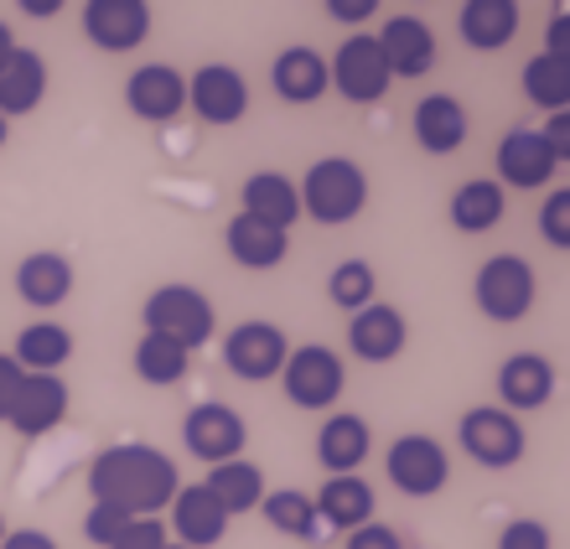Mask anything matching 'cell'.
Segmentation results:
<instances>
[{
  "mask_svg": "<svg viewBox=\"0 0 570 549\" xmlns=\"http://www.w3.org/2000/svg\"><path fill=\"white\" fill-rule=\"evenodd\" d=\"M187 369H193V353H181L177 342L166 337H140L136 342V379L140 384H156V389H171L187 379Z\"/></svg>",
  "mask_w": 570,
  "mask_h": 549,
  "instance_id": "obj_34",
  "label": "cell"
},
{
  "mask_svg": "<svg viewBox=\"0 0 570 549\" xmlns=\"http://www.w3.org/2000/svg\"><path fill=\"white\" fill-rule=\"evenodd\" d=\"M540 238L550 249H570V187H556L540 208Z\"/></svg>",
  "mask_w": 570,
  "mask_h": 549,
  "instance_id": "obj_37",
  "label": "cell"
},
{
  "mask_svg": "<svg viewBox=\"0 0 570 549\" xmlns=\"http://www.w3.org/2000/svg\"><path fill=\"white\" fill-rule=\"evenodd\" d=\"M405 337H410V327H405V316H400V306H384V301L353 312V322H347V347L363 363H394V357L405 353Z\"/></svg>",
  "mask_w": 570,
  "mask_h": 549,
  "instance_id": "obj_19",
  "label": "cell"
},
{
  "mask_svg": "<svg viewBox=\"0 0 570 549\" xmlns=\"http://www.w3.org/2000/svg\"><path fill=\"white\" fill-rule=\"evenodd\" d=\"M498 549H556V535L540 519H509L498 535Z\"/></svg>",
  "mask_w": 570,
  "mask_h": 549,
  "instance_id": "obj_38",
  "label": "cell"
},
{
  "mask_svg": "<svg viewBox=\"0 0 570 549\" xmlns=\"http://www.w3.org/2000/svg\"><path fill=\"white\" fill-rule=\"evenodd\" d=\"M83 37L99 52H136L150 37V6L146 0H89L83 6Z\"/></svg>",
  "mask_w": 570,
  "mask_h": 549,
  "instance_id": "obj_13",
  "label": "cell"
},
{
  "mask_svg": "<svg viewBox=\"0 0 570 549\" xmlns=\"http://www.w3.org/2000/svg\"><path fill=\"white\" fill-rule=\"evenodd\" d=\"M21 11H31V16H42L47 21V16L58 11V0H21Z\"/></svg>",
  "mask_w": 570,
  "mask_h": 549,
  "instance_id": "obj_46",
  "label": "cell"
},
{
  "mask_svg": "<svg viewBox=\"0 0 570 549\" xmlns=\"http://www.w3.org/2000/svg\"><path fill=\"white\" fill-rule=\"evenodd\" d=\"M566 37H570V21H566V11H560L556 21H550V47H544V52H550V58H570V52H566Z\"/></svg>",
  "mask_w": 570,
  "mask_h": 549,
  "instance_id": "obj_45",
  "label": "cell"
},
{
  "mask_svg": "<svg viewBox=\"0 0 570 549\" xmlns=\"http://www.w3.org/2000/svg\"><path fill=\"white\" fill-rule=\"evenodd\" d=\"M456 31L472 52H503L519 37V6L513 0H462Z\"/></svg>",
  "mask_w": 570,
  "mask_h": 549,
  "instance_id": "obj_22",
  "label": "cell"
},
{
  "mask_svg": "<svg viewBox=\"0 0 570 549\" xmlns=\"http://www.w3.org/2000/svg\"><path fill=\"white\" fill-rule=\"evenodd\" d=\"M519 84H524V99H529V105H540V109H550V115H560V109L570 105V58L534 52V58L524 62Z\"/></svg>",
  "mask_w": 570,
  "mask_h": 549,
  "instance_id": "obj_32",
  "label": "cell"
},
{
  "mask_svg": "<svg viewBox=\"0 0 570 549\" xmlns=\"http://www.w3.org/2000/svg\"><path fill=\"white\" fill-rule=\"evenodd\" d=\"M181 441L193 451L197 461H208V467H224V461H239L244 441H249V425L234 404H218V400H203L187 410L181 420Z\"/></svg>",
  "mask_w": 570,
  "mask_h": 549,
  "instance_id": "obj_9",
  "label": "cell"
},
{
  "mask_svg": "<svg viewBox=\"0 0 570 549\" xmlns=\"http://www.w3.org/2000/svg\"><path fill=\"white\" fill-rule=\"evenodd\" d=\"M312 503H316L322 529H343V535H353V529H363V523H374V488H368L358 472L353 477H327Z\"/></svg>",
  "mask_w": 570,
  "mask_h": 549,
  "instance_id": "obj_23",
  "label": "cell"
},
{
  "mask_svg": "<svg viewBox=\"0 0 570 549\" xmlns=\"http://www.w3.org/2000/svg\"><path fill=\"white\" fill-rule=\"evenodd\" d=\"M224 244H228V259L244 269H275L291 254V234H281V228H271L259 218H244V213L228 218Z\"/></svg>",
  "mask_w": 570,
  "mask_h": 549,
  "instance_id": "obj_28",
  "label": "cell"
},
{
  "mask_svg": "<svg viewBox=\"0 0 570 549\" xmlns=\"http://www.w3.org/2000/svg\"><path fill=\"white\" fill-rule=\"evenodd\" d=\"M374 265L368 259H343V265L327 275V296L337 312H363V306H374Z\"/></svg>",
  "mask_w": 570,
  "mask_h": 549,
  "instance_id": "obj_35",
  "label": "cell"
},
{
  "mask_svg": "<svg viewBox=\"0 0 570 549\" xmlns=\"http://www.w3.org/2000/svg\"><path fill=\"white\" fill-rule=\"evenodd\" d=\"M301 213L322 228H343L368 208V171L353 156H322L306 166V177L296 187Z\"/></svg>",
  "mask_w": 570,
  "mask_h": 549,
  "instance_id": "obj_2",
  "label": "cell"
},
{
  "mask_svg": "<svg viewBox=\"0 0 570 549\" xmlns=\"http://www.w3.org/2000/svg\"><path fill=\"white\" fill-rule=\"evenodd\" d=\"M140 316H146L150 337L177 342L181 353H193V347H203L213 337V301L197 285H161V291H150Z\"/></svg>",
  "mask_w": 570,
  "mask_h": 549,
  "instance_id": "obj_3",
  "label": "cell"
},
{
  "mask_svg": "<svg viewBox=\"0 0 570 549\" xmlns=\"http://www.w3.org/2000/svg\"><path fill=\"white\" fill-rule=\"evenodd\" d=\"M11 52H16V37H11V27H6V21H0V62L11 58Z\"/></svg>",
  "mask_w": 570,
  "mask_h": 549,
  "instance_id": "obj_47",
  "label": "cell"
},
{
  "mask_svg": "<svg viewBox=\"0 0 570 549\" xmlns=\"http://www.w3.org/2000/svg\"><path fill=\"white\" fill-rule=\"evenodd\" d=\"M556 171H560V161H556V150L544 146L540 130L513 125V130L498 140V177L509 182V187L534 193V187H544V182H556Z\"/></svg>",
  "mask_w": 570,
  "mask_h": 549,
  "instance_id": "obj_14",
  "label": "cell"
},
{
  "mask_svg": "<svg viewBox=\"0 0 570 549\" xmlns=\"http://www.w3.org/2000/svg\"><path fill=\"white\" fill-rule=\"evenodd\" d=\"M125 105L146 125H166L187 109V78L171 62H140L136 73L125 78Z\"/></svg>",
  "mask_w": 570,
  "mask_h": 549,
  "instance_id": "obj_12",
  "label": "cell"
},
{
  "mask_svg": "<svg viewBox=\"0 0 570 549\" xmlns=\"http://www.w3.org/2000/svg\"><path fill=\"white\" fill-rule=\"evenodd\" d=\"M16 296L27 301V306H62V301L73 296V265L52 249H37L27 254L21 265H16Z\"/></svg>",
  "mask_w": 570,
  "mask_h": 549,
  "instance_id": "obj_26",
  "label": "cell"
},
{
  "mask_svg": "<svg viewBox=\"0 0 570 549\" xmlns=\"http://www.w3.org/2000/svg\"><path fill=\"white\" fill-rule=\"evenodd\" d=\"M327 84H337L347 105H379L384 94H390V68H384V52H379L374 37H347L327 62Z\"/></svg>",
  "mask_w": 570,
  "mask_h": 549,
  "instance_id": "obj_10",
  "label": "cell"
},
{
  "mask_svg": "<svg viewBox=\"0 0 570 549\" xmlns=\"http://www.w3.org/2000/svg\"><path fill=\"white\" fill-rule=\"evenodd\" d=\"M203 488L213 492V503L224 508L228 519H239V513H255L259 498H265V472H259L255 461H224V467H208V477H203Z\"/></svg>",
  "mask_w": 570,
  "mask_h": 549,
  "instance_id": "obj_29",
  "label": "cell"
},
{
  "mask_svg": "<svg viewBox=\"0 0 570 549\" xmlns=\"http://www.w3.org/2000/svg\"><path fill=\"white\" fill-rule=\"evenodd\" d=\"M498 394H503V410L519 415V410H544L556 400V363L544 353H513L503 357L498 369Z\"/></svg>",
  "mask_w": 570,
  "mask_h": 549,
  "instance_id": "obj_17",
  "label": "cell"
},
{
  "mask_svg": "<svg viewBox=\"0 0 570 549\" xmlns=\"http://www.w3.org/2000/svg\"><path fill=\"white\" fill-rule=\"evenodd\" d=\"M11 357L21 373H58L73 357V332L62 322H31V327L16 332Z\"/></svg>",
  "mask_w": 570,
  "mask_h": 549,
  "instance_id": "obj_30",
  "label": "cell"
},
{
  "mask_svg": "<svg viewBox=\"0 0 570 549\" xmlns=\"http://www.w3.org/2000/svg\"><path fill=\"white\" fill-rule=\"evenodd\" d=\"M0 539H6V519H0Z\"/></svg>",
  "mask_w": 570,
  "mask_h": 549,
  "instance_id": "obj_50",
  "label": "cell"
},
{
  "mask_svg": "<svg viewBox=\"0 0 570 549\" xmlns=\"http://www.w3.org/2000/svg\"><path fill=\"white\" fill-rule=\"evenodd\" d=\"M374 42L384 52L390 78H425L435 68V31L425 27L421 16H390Z\"/></svg>",
  "mask_w": 570,
  "mask_h": 549,
  "instance_id": "obj_15",
  "label": "cell"
},
{
  "mask_svg": "<svg viewBox=\"0 0 570 549\" xmlns=\"http://www.w3.org/2000/svg\"><path fill=\"white\" fill-rule=\"evenodd\" d=\"M379 0H327V16H337V21H363V16H374Z\"/></svg>",
  "mask_w": 570,
  "mask_h": 549,
  "instance_id": "obj_44",
  "label": "cell"
},
{
  "mask_svg": "<svg viewBox=\"0 0 570 549\" xmlns=\"http://www.w3.org/2000/svg\"><path fill=\"white\" fill-rule=\"evenodd\" d=\"M21 379H27V373L16 369V357H11V353H0V420L11 415V404H16V389H21Z\"/></svg>",
  "mask_w": 570,
  "mask_h": 549,
  "instance_id": "obj_41",
  "label": "cell"
},
{
  "mask_svg": "<svg viewBox=\"0 0 570 549\" xmlns=\"http://www.w3.org/2000/svg\"><path fill=\"white\" fill-rule=\"evenodd\" d=\"M534 291H540V281H534V269H529L524 254H493V259H482L478 269V285H472V296H478L482 316L488 322H524L529 306H534Z\"/></svg>",
  "mask_w": 570,
  "mask_h": 549,
  "instance_id": "obj_5",
  "label": "cell"
},
{
  "mask_svg": "<svg viewBox=\"0 0 570 549\" xmlns=\"http://www.w3.org/2000/svg\"><path fill=\"white\" fill-rule=\"evenodd\" d=\"M271 89L285 105H316L327 94V58L316 47H285L271 68Z\"/></svg>",
  "mask_w": 570,
  "mask_h": 549,
  "instance_id": "obj_25",
  "label": "cell"
},
{
  "mask_svg": "<svg viewBox=\"0 0 570 549\" xmlns=\"http://www.w3.org/2000/svg\"><path fill=\"white\" fill-rule=\"evenodd\" d=\"M384 472H390V482L405 492V498H435V492L451 482V457L435 435L410 431V435H400V441H390Z\"/></svg>",
  "mask_w": 570,
  "mask_h": 549,
  "instance_id": "obj_7",
  "label": "cell"
},
{
  "mask_svg": "<svg viewBox=\"0 0 570 549\" xmlns=\"http://www.w3.org/2000/svg\"><path fill=\"white\" fill-rule=\"evenodd\" d=\"M451 223L462 228V234H488L503 223V187L488 177H472L462 182L456 193H451Z\"/></svg>",
  "mask_w": 570,
  "mask_h": 549,
  "instance_id": "obj_31",
  "label": "cell"
},
{
  "mask_svg": "<svg viewBox=\"0 0 570 549\" xmlns=\"http://www.w3.org/2000/svg\"><path fill=\"white\" fill-rule=\"evenodd\" d=\"M0 549H58V539L42 535V529H11L0 539Z\"/></svg>",
  "mask_w": 570,
  "mask_h": 549,
  "instance_id": "obj_43",
  "label": "cell"
},
{
  "mask_svg": "<svg viewBox=\"0 0 570 549\" xmlns=\"http://www.w3.org/2000/svg\"><path fill=\"white\" fill-rule=\"evenodd\" d=\"M410 130H415V140H421V150H431V156H451V150H462L466 140V109L456 94H425L421 105H415V115H410Z\"/></svg>",
  "mask_w": 570,
  "mask_h": 549,
  "instance_id": "obj_21",
  "label": "cell"
},
{
  "mask_svg": "<svg viewBox=\"0 0 570 549\" xmlns=\"http://www.w3.org/2000/svg\"><path fill=\"white\" fill-rule=\"evenodd\" d=\"M166 549H187V545H171V539H166Z\"/></svg>",
  "mask_w": 570,
  "mask_h": 549,
  "instance_id": "obj_49",
  "label": "cell"
},
{
  "mask_svg": "<svg viewBox=\"0 0 570 549\" xmlns=\"http://www.w3.org/2000/svg\"><path fill=\"white\" fill-rule=\"evenodd\" d=\"M239 203H244V218H259L291 234V223L301 218V197H296V182L285 177V171H255V177L239 187Z\"/></svg>",
  "mask_w": 570,
  "mask_h": 549,
  "instance_id": "obj_24",
  "label": "cell"
},
{
  "mask_svg": "<svg viewBox=\"0 0 570 549\" xmlns=\"http://www.w3.org/2000/svg\"><path fill=\"white\" fill-rule=\"evenodd\" d=\"M285 357H291V337H285L275 322H239V327L224 337V363L244 384H271V379H281Z\"/></svg>",
  "mask_w": 570,
  "mask_h": 549,
  "instance_id": "obj_8",
  "label": "cell"
},
{
  "mask_svg": "<svg viewBox=\"0 0 570 549\" xmlns=\"http://www.w3.org/2000/svg\"><path fill=\"white\" fill-rule=\"evenodd\" d=\"M456 441H462V451L478 467H488V472H509V467H519L529 451V435L524 425H519V415H509L503 404H478V410H466L462 425H456Z\"/></svg>",
  "mask_w": 570,
  "mask_h": 549,
  "instance_id": "obj_4",
  "label": "cell"
},
{
  "mask_svg": "<svg viewBox=\"0 0 570 549\" xmlns=\"http://www.w3.org/2000/svg\"><path fill=\"white\" fill-rule=\"evenodd\" d=\"M343 549H405V539L394 535L390 523H363V529H353V535H347V545Z\"/></svg>",
  "mask_w": 570,
  "mask_h": 549,
  "instance_id": "obj_40",
  "label": "cell"
},
{
  "mask_svg": "<svg viewBox=\"0 0 570 549\" xmlns=\"http://www.w3.org/2000/svg\"><path fill=\"white\" fill-rule=\"evenodd\" d=\"M109 549H166V523L161 519H136Z\"/></svg>",
  "mask_w": 570,
  "mask_h": 549,
  "instance_id": "obj_39",
  "label": "cell"
},
{
  "mask_svg": "<svg viewBox=\"0 0 570 549\" xmlns=\"http://www.w3.org/2000/svg\"><path fill=\"white\" fill-rule=\"evenodd\" d=\"M171 535H177V545L187 549H213L224 545L228 535V513L218 503H213V492L203 488V482H193V488H177V498H171Z\"/></svg>",
  "mask_w": 570,
  "mask_h": 549,
  "instance_id": "obj_18",
  "label": "cell"
},
{
  "mask_svg": "<svg viewBox=\"0 0 570 549\" xmlns=\"http://www.w3.org/2000/svg\"><path fill=\"white\" fill-rule=\"evenodd\" d=\"M6 140H11V119H0V146H6Z\"/></svg>",
  "mask_w": 570,
  "mask_h": 549,
  "instance_id": "obj_48",
  "label": "cell"
},
{
  "mask_svg": "<svg viewBox=\"0 0 570 549\" xmlns=\"http://www.w3.org/2000/svg\"><path fill=\"white\" fill-rule=\"evenodd\" d=\"M540 135H544V146L556 150V161L566 166L570 161V115H566V109H560V115H550V125H544Z\"/></svg>",
  "mask_w": 570,
  "mask_h": 549,
  "instance_id": "obj_42",
  "label": "cell"
},
{
  "mask_svg": "<svg viewBox=\"0 0 570 549\" xmlns=\"http://www.w3.org/2000/svg\"><path fill=\"white\" fill-rule=\"evenodd\" d=\"M177 488H181L177 461L146 441L105 445V451L89 461V503L125 508L130 519L161 513V508L177 498Z\"/></svg>",
  "mask_w": 570,
  "mask_h": 549,
  "instance_id": "obj_1",
  "label": "cell"
},
{
  "mask_svg": "<svg viewBox=\"0 0 570 549\" xmlns=\"http://www.w3.org/2000/svg\"><path fill=\"white\" fill-rule=\"evenodd\" d=\"M47 94V62L31 47H16L11 58L0 62V119L31 115Z\"/></svg>",
  "mask_w": 570,
  "mask_h": 549,
  "instance_id": "obj_27",
  "label": "cell"
},
{
  "mask_svg": "<svg viewBox=\"0 0 570 549\" xmlns=\"http://www.w3.org/2000/svg\"><path fill=\"white\" fill-rule=\"evenodd\" d=\"M368 451H374V431H368L363 415L337 410V415L322 420V431H316V461H322L332 477H353L363 461H368Z\"/></svg>",
  "mask_w": 570,
  "mask_h": 549,
  "instance_id": "obj_20",
  "label": "cell"
},
{
  "mask_svg": "<svg viewBox=\"0 0 570 549\" xmlns=\"http://www.w3.org/2000/svg\"><path fill=\"white\" fill-rule=\"evenodd\" d=\"M281 384H285V400L296 404V410H332L347 384V369L327 342H306V347H291V357H285V369H281Z\"/></svg>",
  "mask_w": 570,
  "mask_h": 549,
  "instance_id": "obj_6",
  "label": "cell"
},
{
  "mask_svg": "<svg viewBox=\"0 0 570 549\" xmlns=\"http://www.w3.org/2000/svg\"><path fill=\"white\" fill-rule=\"evenodd\" d=\"M130 513H125V508H109V503H89V513H83V539H89V545H99V549H109L115 545V539L125 535V529H130Z\"/></svg>",
  "mask_w": 570,
  "mask_h": 549,
  "instance_id": "obj_36",
  "label": "cell"
},
{
  "mask_svg": "<svg viewBox=\"0 0 570 549\" xmlns=\"http://www.w3.org/2000/svg\"><path fill=\"white\" fill-rule=\"evenodd\" d=\"M62 415H68V384L58 373H27L6 420H11L16 435H47L62 425Z\"/></svg>",
  "mask_w": 570,
  "mask_h": 549,
  "instance_id": "obj_16",
  "label": "cell"
},
{
  "mask_svg": "<svg viewBox=\"0 0 570 549\" xmlns=\"http://www.w3.org/2000/svg\"><path fill=\"white\" fill-rule=\"evenodd\" d=\"M187 109H193L203 125H239L244 109H249V84H244V73L228 68V62H203V68L187 78Z\"/></svg>",
  "mask_w": 570,
  "mask_h": 549,
  "instance_id": "obj_11",
  "label": "cell"
},
{
  "mask_svg": "<svg viewBox=\"0 0 570 549\" xmlns=\"http://www.w3.org/2000/svg\"><path fill=\"white\" fill-rule=\"evenodd\" d=\"M259 513L275 535H296V539H316L322 535V519H316V503L296 488H275L259 498Z\"/></svg>",
  "mask_w": 570,
  "mask_h": 549,
  "instance_id": "obj_33",
  "label": "cell"
}]
</instances>
